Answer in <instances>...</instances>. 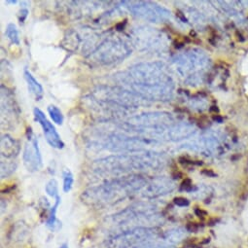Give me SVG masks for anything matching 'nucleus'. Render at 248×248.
Returning a JSON list of instances; mask_svg holds the SVG:
<instances>
[{
	"label": "nucleus",
	"instance_id": "obj_20",
	"mask_svg": "<svg viewBox=\"0 0 248 248\" xmlns=\"http://www.w3.org/2000/svg\"><path fill=\"white\" fill-rule=\"evenodd\" d=\"M192 188H193V185H192L190 179H186V180L182 183V185H181V189H182V190H185V191H188V192H190Z\"/></svg>",
	"mask_w": 248,
	"mask_h": 248
},
{
	"label": "nucleus",
	"instance_id": "obj_5",
	"mask_svg": "<svg viewBox=\"0 0 248 248\" xmlns=\"http://www.w3.org/2000/svg\"><path fill=\"white\" fill-rule=\"evenodd\" d=\"M130 9L136 16L155 23H160L170 17L169 10L150 2H140L137 5H133Z\"/></svg>",
	"mask_w": 248,
	"mask_h": 248
},
{
	"label": "nucleus",
	"instance_id": "obj_4",
	"mask_svg": "<svg viewBox=\"0 0 248 248\" xmlns=\"http://www.w3.org/2000/svg\"><path fill=\"white\" fill-rule=\"evenodd\" d=\"M157 213V207L151 203H138L123 210L112 217V224L127 225L141 218H150Z\"/></svg>",
	"mask_w": 248,
	"mask_h": 248
},
{
	"label": "nucleus",
	"instance_id": "obj_10",
	"mask_svg": "<svg viewBox=\"0 0 248 248\" xmlns=\"http://www.w3.org/2000/svg\"><path fill=\"white\" fill-rule=\"evenodd\" d=\"M25 79L28 83L29 90L35 96L37 100H40L43 97V88L39 84V82L32 76V74L29 70H25Z\"/></svg>",
	"mask_w": 248,
	"mask_h": 248
},
{
	"label": "nucleus",
	"instance_id": "obj_15",
	"mask_svg": "<svg viewBox=\"0 0 248 248\" xmlns=\"http://www.w3.org/2000/svg\"><path fill=\"white\" fill-rule=\"evenodd\" d=\"M48 112L52 120L57 124V125H62L63 123V115L59 107L56 105H50L48 107Z\"/></svg>",
	"mask_w": 248,
	"mask_h": 248
},
{
	"label": "nucleus",
	"instance_id": "obj_8",
	"mask_svg": "<svg viewBox=\"0 0 248 248\" xmlns=\"http://www.w3.org/2000/svg\"><path fill=\"white\" fill-rule=\"evenodd\" d=\"M174 184L171 180L167 178H158L153 180L148 186L145 185L143 196L146 198H156L162 195H167L174 189Z\"/></svg>",
	"mask_w": 248,
	"mask_h": 248
},
{
	"label": "nucleus",
	"instance_id": "obj_6",
	"mask_svg": "<svg viewBox=\"0 0 248 248\" xmlns=\"http://www.w3.org/2000/svg\"><path fill=\"white\" fill-rule=\"evenodd\" d=\"M24 164L30 171H37L43 166L38 140L33 136L31 128L29 129V139L24 150Z\"/></svg>",
	"mask_w": 248,
	"mask_h": 248
},
{
	"label": "nucleus",
	"instance_id": "obj_13",
	"mask_svg": "<svg viewBox=\"0 0 248 248\" xmlns=\"http://www.w3.org/2000/svg\"><path fill=\"white\" fill-rule=\"evenodd\" d=\"M185 235V231L183 229H173L170 231H168L165 234H164V238L165 241L168 245L170 244H176L178 243Z\"/></svg>",
	"mask_w": 248,
	"mask_h": 248
},
{
	"label": "nucleus",
	"instance_id": "obj_2",
	"mask_svg": "<svg viewBox=\"0 0 248 248\" xmlns=\"http://www.w3.org/2000/svg\"><path fill=\"white\" fill-rule=\"evenodd\" d=\"M132 72V78L136 80V83L132 85L145 95L147 93L155 98H163L172 91V81L162 71L161 67H156L154 64H143L134 67Z\"/></svg>",
	"mask_w": 248,
	"mask_h": 248
},
{
	"label": "nucleus",
	"instance_id": "obj_11",
	"mask_svg": "<svg viewBox=\"0 0 248 248\" xmlns=\"http://www.w3.org/2000/svg\"><path fill=\"white\" fill-rule=\"evenodd\" d=\"M195 133V129L192 126H179V127H175L171 130L170 132V138L173 140H184L187 138H190L191 136H193Z\"/></svg>",
	"mask_w": 248,
	"mask_h": 248
},
{
	"label": "nucleus",
	"instance_id": "obj_3",
	"mask_svg": "<svg viewBox=\"0 0 248 248\" xmlns=\"http://www.w3.org/2000/svg\"><path fill=\"white\" fill-rule=\"evenodd\" d=\"M159 232L155 228H136L122 232L104 241L97 248H133L147 243L157 237Z\"/></svg>",
	"mask_w": 248,
	"mask_h": 248
},
{
	"label": "nucleus",
	"instance_id": "obj_18",
	"mask_svg": "<svg viewBox=\"0 0 248 248\" xmlns=\"http://www.w3.org/2000/svg\"><path fill=\"white\" fill-rule=\"evenodd\" d=\"M133 248H168V246L164 245V244H156V243L147 242V243H143V244L138 245Z\"/></svg>",
	"mask_w": 248,
	"mask_h": 248
},
{
	"label": "nucleus",
	"instance_id": "obj_1",
	"mask_svg": "<svg viewBox=\"0 0 248 248\" xmlns=\"http://www.w3.org/2000/svg\"><path fill=\"white\" fill-rule=\"evenodd\" d=\"M145 185V179L140 176L122 177L87 190L83 193L82 200L90 205L109 204L142 189Z\"/></svg>",
	"mask_w": 248,
	"mask_h": 248
},
{
	"label": "nucleus",
	"instance_id": "obj_21",
	"mask_svg": "<svg viewBox=\"0 0 248 248\" xmlns=\"http://www.w3.org/2000/svg\"><path fill=\"white\" fill-rule=\"evenodd\" d=\"M197 226L195 225V224H189L188 226H187V230L188 231H190V232H195V231H197Z\"/></svg>",
	"mask_w": 248,
	"mask_h": 248
},
{
	"label": "nucleus",
	"instance_id": "obj_23",
	"mask_svg": "<svg viewBox=\"0 0 248 248\" xmlns=\"http://www.w3.org/2000/svg\"><path fill=\"white\" fill-rule=\"evenodd\" d=\"M60 248H68V247H67L66 245H62V247H60Z\"/></svg>",
	"mask_w": 248,
	"mask_h": 248
},
{
	"label": "nucleus",
	"instance_id": "obj_7",
	"mask_svg": "<svg viewBox=\"0 0 248 248\" xmlns=\"http://www.w3.org/2000/svg\"><path fill=\"white\" fill-rule=\"evenodd\" d=\"M34 117H35V120L42 127L47 142L54 148L62 149L64 147L63 141L62 140L60 135L58 134L55 127L53 126V124L47 119L45 114L39 108H34Z\"/></svg>",
	"mask_w": 248,
	"mask_h": 248
},
{
	"label": "nucleus",
	"instance_id": "obj_9",
	"mask_svg": "<svg viewBox=\"0 0 248 248\" xmlns=\"http://www.w3.org/2000/svg\"><path fill=\"white\" fill-rule=\"evenodd\" d=\"M20 151L18 142L9 136H3L1 139V154L2 157L12 158L17 156Z\"/></svg>",
	"mask_w": 248,
	"mask_h": 248
},
{
	"label": "nucleus",
	"instance_id": "obj_22",
	"mask_svg": "<svg viewBox=\"0 0 248 248\" xmlns=\"http://www.w3.org/2000/svg\"><path fill=\"white\" fill-rule=\"evenodd\" d=\"M202 173H203V174H206V175H208V176H211V177H213V176H215V175H216L213 171H211V170H203V171H202Z\"/></svg>",
	"mask_w": 248,
	"mask_h": 248
},
{
	"label": "nucleus",
	"instance_id": "obj_19",
	"mask_svg": "<svg viewBox=\"0 0 248 248\" xmlns=\"http://www.w3.org/2000/svg\"><path fill=\"white\" fill-rule=\"evenodd\" d=\"M173 202L177 205V206H188L190 204V202L185 199V198H182V197H178V198H175L173 200Z\"/></svg>",
	"mask_w": 248,
	"mask_h": 248
},
{
	"label": "nucleus",
	"instance_id": "obj_12",
	"mask_svg": "<svg viewBox=\"0 0 248 248\" xmlns=\"http://www.w3.org/2000/svg\"><path fill=\"white\" fill-rule=\"evenodd\" d=\"M60 202H61V198H60V196H59L58 198H56V203H55L54 207L52 208L51 214H50V216H49V218H48V220H47V227H48L50 230L54 231V232H58L59 230L62 229V222H60V221L57 219V217H56L57 208H58Z\"/></svg>",
	"mask_w": 248,
	"mask_h": 248
},
{
	"label": "nucleus",
	"instance_id": "obj_14",
	"mask_svg": "<svg viewBox=\"0 0 248 248\" xmlns=\"http://www.w3.org/2000/svg\"><path fill=\"white\" fill-rule=\"evenodd\" d=\"M5 34H6L7 38H8L13 44H16V45H19V44H20L19 32H18V30H17V28H16V26H15L14 24H9V25L7 26Z\"/></svg>",
	"mask_w": 248,
	"mask_h": 248
},
{
	"label": "nucleus",
	"instance_id": "obj_16",
	"mask_svg": "<svg viewBox=\"0 0 248 248\" xmlns=\"http://www.w3.org/2000/svg\"><path fill=\"white\" fill-rule=\"evenodd\" d=\"M62 176H63V191L65 193H68L71 190L74 182L73 174L69 170L64 169L62 171Z\"/></svg>",
	"mask_w": 248,
	"mask_h": 248
},
{
	"label": "nucleus",
	"instance_id": "obj_17",
	"mask_svg": "<svg viewBox=\"0 0 248 248\" xmlns=\"http://www.w3.org/2000/svg\"><path fill=\"white\" fill-rule=\"evenodd\" d=\"M46 193L53 197V198H58L59 197V184L56 179H51L47 185H46Z\"/></svg>",
	"mask_w": 248,
	"mask_h": 248
}]
</instances>
